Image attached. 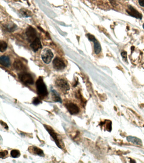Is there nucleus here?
Masks as SVG:
<instances>
[{
    "label": "nucleus",
    "instance_id": "1a4fd4ad",
    "mask_svg": "<svg viewBox=\"0 0 144 163\" xmlns=\"http://www.w3.org/2000/svg\"><path fill=\"white\" fill-rule=\"evenodd\" d=\"M66 106L68 111L71 114H77L79 112V108L76 104L73 103H68L66 105Z\"/></svg>",
    "mask_w": 144,
    "mask_h": 163
},
{
    "label": "nucleus",
    "instance_id": "39448f33",
    "mask_svg": "<svg viewBox=\"0 0 144 163\" xmlns=\"http://www.w3.org/2000/svg\"><path fill=\"white\" fill-rule=\"evenodd\" d=\"M53 57V53L50 49H45L43 50L41 54V58L42 60L44 63L48 64L51 62Z\"/></svg>",
    "mask_w": 144,
    "mask_h": 163
},
{
    "label": "nucleus",
    "instance_id": "f03ea898",
    "mask_svg": "<svg viewBox=\"0 0 144 163\" xmlns=\"http://www.w3.org/2000/svg\"><path fill=\"white\" fill-rule=\"evenodd\" d=\"M46 130L48 131L49 133L50 134L51 136L53 138L55 141V143L56 144L57 146L60 149H62L63 147V143H62L61 139H60L58 136V134L49 125H44Z\"/></svg>",
    "mask_w": 144,
    "mask_h": 163
},
{
    "label": "nucleus",
    "instance_id": "9b49d317",
    "mask_svg": "<svg viewBox=\"0 0 144 163\" xmlns=\"http://www.w3.org/2000/svg\"><path fill=\"white\" fill-rule=\"evenodd\" d=\"M30 47L34 52H37L40 49H41L42 45L39 39L38 38H36L35 40L31 43Z\"/></svg>",
    "mask_w": 144,
    "mask_h": 163
},
{
    "label": "nucleus",
    "instance_id": "0eeeda50",
    "mask_svg": "<svg viewBox=\"0 0 144 163\" xmlns=\"http://www.w3.org/2000/svg\"><path fill=\"white\" fill-rule=\"evenodd\" d=\"M53 68L57 71H61L65 69L66 64L62 59L57 57L53 60Z\"/></svg>",
    "mask_w": 144,
    "mask_h": 163
},
{
    "label": "nucleus",
    "instance_id": "6e6552de",
    "mask_svg": "<svg viewBox=\"0 0 144 163\" xmlns=\"http://www.w3.org/2000/svg\"><path fill=\"white\" fill-rule=\"evenodd\" d=\"M87 36L90 41L94 43V51H95V53L96 54H99L101 51V46L99 43L98 41L96 39L94 35H92L90 34H87Z\"/></svg>",
    "mask_w": 144,
    "mask_h": 163
},
{
    "label": "nucleus",
    "instance_id": "a878e982",
    "mask_svg": "<svg viewBox=\"0 0 144 163\" xmlns=\"http://www.w3.org/2000/svg\"><path fill=\"white\" fill-rule=\"evenodd\" d=\"M143 28L144 29V23L143 25Z\"/></svg>",
    "mask_w": 144,
    "mask_h": 163
},
{
    "label": "nucleus",
    "instance_id": "20e7f679",
    "mask_svg": "<svg viewBox=\"0 0 144 163\" xmlns=\"http://www.w3.org/2000/svg\"><path fill=\"white\" fill-rule=\"evenodd\" d=\"M56 84L57 87L63 93L67 92L70 89V86L68 82L63 79H59L56 81Z\"/></svg>",
    "mask_w": 144,
    "mask_h": 163
},
{
    "label": "nucleus",
    "instance_id": "423d86ee",
    "mask_svg": "<svg viewBox=\"0 0 144 163\" xmlns=\"http://www.w3.org/2000/svg\"><path fill=\"white\" fill-rule=\"evenodd\" d=\"M37 32L33 27L30 26L27 28L26 31V35L27 40L29 42L32 43L36 38H37Z\"/></svg>",
    "mask_w": 144,
    "mask_h": 163
},
{
    "label": "nucleus",
    "instance_id": "f3484780",
    "mask_svg": "<svg viewBox=\"0 0 144 163\" xmlns=\"http://www.w3.org/2000/svg\"><path fill=\"white\" fill-rule=\"evenodd\" d=\"M20 13L21 14L22 16L23 17H30L31 15V13L29 11L25 9H22L20 11Z\"/></svg>",
    "mask_w": 144,
    "mask_h": 163
},
{
    "label": "nucleus",
    "instance_id": "2eb2a0df",
    "mask_svg": "<svg viewBox=\"0 0 144 163\" xmlns=\"http://www.w3.org/2000/svg\"><path fill=\"white\" fill-rule=\"evenodd\" d=\"M127 140L129 142L132 143L134 144L141 145L142 144V142L139 138L133 136H129L127 137Z\"/></svg>",
    "mask_w": 144,
    "mask_h": 163
},
{
    "label": "nucleus",
    "instance_id": "9d476101",
    "mask_svg": "<svg viewBox=\"0 0 144 163\" xmlns=\"http://www.w3.org/2000/svg\"><path fill=\"white\" fill-rule=\"evenodd\" d=\"M126 12L129 15H131L132 17H134L137 19H142V14L132 6H128Z\"/></svg>",
    "mask_w": 144,
    "mask_h": 163
},
{
    "label": "nucleus",
    "instance_id": "dca6fc26",
    "mask_svg": "<svg viewBox=\"0 0 144 163\" xmlns=\"http://www.w3.org/2000/svg\"><path fill=\"white\" fill-rule=\"evenodd\" d=\"M52 94V98L53 100L56 102H59L61 103V98L59 94L57 93L56 91L54 89H51Z\"/></svg>",
    "mask_w": 144,
    "mask_h": 163
},
{
    "label": "nucleus",
    "instance_id": "5701e85b",
    "mask_svg": "<svg viewBox=\"0 0 144 163\" xmlns=\"http://www.w3.org/2000/svg\"><path fill=\"white\" fill-rule=\"evenodd\" d=\"M1 124L6 130H8L9 127H8V125H7V124H6V123L4 122H3L2 121H1Z\"/></svg>",
    "mask_w": 144,
    "mask_h": 163
},
{
    "label": "nucleus",
    "instance_id": "a211bd4d",
    "mask_svg": "<svg viewBox=\"0 0 144 163\" xmlns=\"http://www.w3.org/2000/svg\"><path fill=\"white\" fill-rule=\"evenodd\" d=\"M7 48V44L5 42L1 41L0 43V51L1 52H5Z\"/></svg>",
    "mask_w": 144,
    "mask_h": 163
},
{
    "label": "nucleus",
    "instance_id": "b1692460",
    "mask_svg": "<svg viewBox=\"0 0 144 163\" xmlns=\"http://www.w3.org/2000/svg\"><path fill=\"white\" fill-rule=\"evenodd\" d=\"M121 56H122L123 58L124 59H127V53L126 52H121Z\"/></svg>",
    "mask_w": 144,
    "mask_h": 163
},
{
    "label": "nucleus",
    "instance_id": "6ab92c4d",
    "mask_svg": "<svg viewBox=\"0 0 144 163\" xmlns=\"http://www.w3.org/2000/svg\"><path fill=\"white\" fill-rule=\"evenodd\" d=\"M20 155V151L17 150H13L11 152V155L14 158H17Z\"/></svg>",
    "mask_w": 144,
    "mask_h": 163
},
{
    "label": "nucleus",
    "instance_id": "aec40b11",
    "mask_svg": "<svg viewBox=\"0 0 144 163\" xmlns=\"http://www.w3.org/2000/svg\"><path fill=\"white\" fill-rule=\"evenodd\" d=\"M17 26L15 24H12V25H8V26H6V28L8 29V31L11 32L13 31L16 29Z\"/></svg>",
    "mask_w": 144,
    "mask_h": 163
},
{
    "label": "nucleus",
    "instance_id": "4468645a",
    "mask_svg": "<svg viewBox=\"0 0 144 163\" xmlns=\"http://www.w3.org/2000/svg\"><path fill=\"white\" fill-rule=\"evenodd\" d=\"M0 63L1 65L6 67H8L10 65V60L8 56H2L0 58Z\"/></svg>",
    "mask_w": 144,
    "mask_h": 163
},
{
    "label": "nucleus",
    "instance_id": "393cba45",
    "mask_svg": "<svg viewBox=\"0 0 144 163\" xmlns=\"http://www.w3.org/2000/svg\"><path fill=\"white\" fill-rule=\"evenodd\" d=\"M139 3L140 6L144 7V0H139Z\"/></svg>",
    "mask_w": 144,
    "mask_h": 163
},
{
    "label": "nucleus",
    "instance_id": "7ed1b4c3",
    "mask_svg": "<svg viewBox=\"0 0 144 163\" xmlns=\"http://www.w3.org/2000/svg\"><path fill=\"white\" fill-rule=\"evenodd\" d=\"M18 77L20 80L26 85H31L34 83L32 76L28 73H21L19 74Z\"/></svg>",
    "mask_w": 144,
    "mask_h": 163
},
{
    "label": "nucleus",
    "instance_id": "f8f14e48",
    "mask_svg": "<svg viewBox=\"0 0 144 163\" xmlns=\"http://www.w3.org/2000/svg\"><path fill=\"white\" fill-rule=\"evenodd\" d=\"M13 66L14 69L17 71H24L26 69V67L20 61L17 60L14 61L13 63Z\"/></svg>",
    "mask_w": 144,
    "mask_h": 163
},
{
    "label": "nucleus",
    "instance_id": "f257e3e1",
    "mask_svg": "<svg viewBox=\"0 0 144 163\" xmlns=\"http://www.w3.org/2000/svg\"><path fill=\"white\" fill-rule=\"evenodd\" d=\"M36 87L38 94L40 97H44L48 96V89L41 77H39L36 82Z\"/></svg>",
    "mask_w": 144,
    "mask_h": 163
},
{
    "label": "nucleus",
    "instance_id": "4be33fe9",
    "mask_svg": "<svg viewBox=\"0 0 144 163\" xmlns=\"http://www.w3.org/2000/svg\"><path fill=\"white\" fill-rule=\"evenodd\" d=\"M8 154V151H3V152H1V153H0V154H1V158H3V157H5L6 155H7Z\"/></svg>",
    "mask_w": 144,
    "mask_h": 163
},
{
    "label": "nucleus",
    "instance_id": "412c9836",
    "mask_svg": "<svg viewBox=\"0 0 144 163\" xmlns=\"http://www.w3.org/2000/svg\"><path fill=\"white\" fill-rule=\"evenodd\" d=\"M41 101L39 99L37 98V97L34 98L33 101V103L35 105H38L41 103Z\"/></svg>",
    "mask_w": 144,
    "mask_h": 163
},
{
    "label": "nucleus",
    "instance_id": "ddd939ff",
    "mask_svg": "<svg viewBox=\"0 0 144 163\" xmlns=\"http://www.w3.org/2000/svg\"><path fill=\"white\" fill-rule=\"evenodd\" d=\"M30 149L29 148V151H31V153H33L34 154L40 156H42V157H44V152L40 148L35 146H32V147H30Z\"/></svg>",
    "mask_w": 144,
    "mask_h": 163
}]
</instances>
